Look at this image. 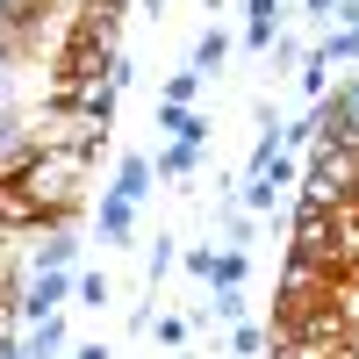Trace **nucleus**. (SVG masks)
<instances>
[{"instance_id":"nucleus-15","label":"nucleus","mask_w":359,"mask_h":359,"mask_svg":"<svg viewBox=\"0 0 359 359\" xmlns=\"http://www.w3.org/2000/svg\"><path fill=\"white\" fill-rule=\"evenodd\" d=\"M194 94H201V72H172V79H165V94H158V101H172V108H187Z\"/></svg>"},{"instance_id":"nucleus-2","label":"nucleus","mask_w":359,"mask_h":359,"mask_svg":"<svg viewBox=\"0 0 359 359\" xmlns=\"http://www.w3.org/2000/svg\"><path fill=\"white\" fill-rule=\"evenodd\" d=\"M345 302V280L338 273H323V266L309 259H287L280 266V287H273V331H287V323H302L316 309H338Z\"/></svg>"},{"instance_id":"nucleus-10","label":"nucleus","mask_w":359,"mask_h":359,"mask_svg":"<svg viewBox=\"0 0 359 359\" xmlns=\"http://www.w3.org/2000/svg\"><path fill=\"white\" fill-rule=\"evenodd\" d=\"M144 187H151V158H123V172H115V187H108V194H123V201H137Z\"/></svg>"},{"instance_id":"nucleus-14","label":"nucleus","mask_w":359,"mask_h":359,"mask_svg":"<svg viewBox=\"0 0 359 359\" xmlns=\"http://www.w3.org/2000/svg\"><path fill=\"white\" fill-rule=\"evenodd\" d=\"M294 79H302V94L316 101L323 86H331V65H323V50H309V57H302V72H294Z\"/></svg>"},{"instance_id":"nucleus-18","label":"nucleus","mask_w":359,"mask_h":359,"mask_svg":"<svg viewBox=\"0 0 359 359\" xmlns=\"http://www.w3.org/2000/svg\"><path fill=\"white\" fill-rule=\"evenodd\" d=\"M151 331H158V345H180L187 338V316H151Z\"/></svg>"},{"instance_id":"nucleus-1","label":"nucleus","mask_w":359,"mask_h":359,"mask_svg":"<svg viewBox=\"0 0 359 359\" xmlns=\"http://www.w3.org/2000/svg\"><path fill=\"white\" fill-rule=\"evenodd\" d=\"M86 172H94L86 151H29L8 180L36 201V216H43L50 230H65V223L79 216V201H86Z\"/></svg>"},{"instance_id":"nucleus-20","label":"nucleus","mask_w":359,"mask_h":359,"mask_svg":"<svg viewBox=\"0 0 359 359\" xmlns=\"http://www.w3.org/2000/svg\"><path fill=\"white\" fill-rule=\"evenodd\" d=\"M72 359H108V352H101V345H79V352H72Z\"/></svg>"},{"instance_id":"nucleus-12","label":"nucleus","mask_w":359,"mask_h":359,"mask_svg":"<svg viewBox=\"0 0 359 359\" xmlns=\"http://www.w3.org/2000/svg\"><path fill=\"white\" fill-rule=\"evenodd\" d=\"M223 57H230V36H223V29H208V36L194 43V72H223Z\"/></svg>"},{"instance_id":"nucleus-5","label":"nucleus","mask_w":359,"mask_h":359,"mask_svg":"<svg viewBox=\"0 0 359 359\" xmlns=\"http://www.w3.org/2000/svg\"><path fill=\"white\" fill-rule=\"evenodd\" d=\"M280 22H287V8H280V0H252V15H245V50H273Z\"/></svg>"},{"instance_id":"nucleus-19","label":"nucleus","mask_w":359,"mask_h":359,"mask_svg":"<svg viewBox=\"0 0 359 359\" xmlns=\"http://www.w3.org/2000/svg\"><path fill=\"white\" fill-rule=\"evenodd\" d=\"M331 22L338 29H359V0H331Z\"/></svg>"},{"instance_id":"nucleus-9","label":"nucleus","mask_w":359,"mask_h":359,"mask_svg":"<svg viewBox=\"0 0 359 359\" xmlns=\"http://www.w3.org/2000/svg\"><path fill=\"white\" fill-rule=\"evenodd\" d=\"M237 280H245V252L223 245L216 259H208V287H237Z\"/></svg>"},{"instance_id":"nucleus-16","label":"nucleus","mask_w":359,"mask_h":359,"mask_svg":"<svg viewBox=\"0 0 359 359\" xmlns=\"http://www.w3.org/2000/svg\"><path fill=\"white\" fill-rule=\"evenodd\" d=\"M230 352H237V359H259V352H266V331H259V323H237V331H230Z\"/></svg>"},{"instance_id":"nucleus-3","label":"nucleus","mask_w":359,"mask_h":359,"mask_svg":"<svg viewBox=\"0 0 359 359\" xmlns=\"http://www.w3.org/2000/svg\"><path fill=\"white\" fill-rule=\"evenodd\" d=\"M287 259H309L331 273V208H294V223H287Z\"/></svg>"},{"instance_id":"nucleus-13","label":"nucleus","mask_w":359,"mask_h":359,"mask_svg":"<svg viewBox=\"0 0 359 359\" xmlns=\"http://www.w3.org/2000/svg\"><path fill=\"white\" fill-rule=\"evenodd\" d=\"M194 165H201V151H194V144H165V151H158V172H165V180H187Z\"/></svg>"},{"instance_id":"nucleus-8","label":"nucleus","mask_w":359,"mask_h":359,"mask_svg":"<svg viewBox=\"0 0 359 359\" xmlns=\"http://www.w3.org/2000/svg\"><path fill=\"white\" fill-rule=\"evenodd\" d=\"M130 208H137V201H123V194L101 201V237H108V245H130Z\"/></svg>"},{"instance_id":"nucleus-6","label":"nucleus","mask_w":359,"mask_h":359,"mask_svg":"<svg viewBox=\"0 0 359 359\" xmlns=\"http://www.w3.org/2000/svg\"><path fill=\"white\" fill-rule=\"evenodd\" d=\"M158 130H165L172 144H194V151L208 144V123H201L194 108H172V101H158Z\"/></svg>"},{"instance_id":"nucleus-7","label":"nucleus","mask_w":359,"mask_h":359,"mask_svg":"<svg viewBox=\"0 0 359 359\" xmlns=\"http://www.w3.org/2000/svg\"><path fill=\"white\" fill-rule=\"evenodd\" d=\"M65 352V316H43V323H29V338H22V359H57Z\"/></svg>"},{"instance_id":"nucleus-21","label":"nucleus","mask_w":359,"mask_h":359,"mask_svg":"<svg viewBox=\"0 0 359 359\" xmlns=\"http://www.w3.org/2000/svg\"><path fill=\"white\" fill-rule=\"evenodd\" d=\"M79 8H115V15H123V0H79Z\"/></svg>"},{"instance_id":"nucleus-4","label":"nucleus","mask_w":359,"mask_h":359,"mask_svg":"<svg viewBox=\"0 0 359 359\" xmlns=\"http://www.w3.org/2000/svg\"><path fill=\"white\" fill-rule=\"evenodd\" d=\"M65 287H72V280H65V266H36V280L22 287V316H29V323L57 316V302H65Z\"/></svg>"},{"instance_id":"nucleus-17","label":"nucleus","mask_w":359,"mask_h":359,"mask_svg":"<svg viewBox=\"0 0 359 359\" xmlns=\"http://www.w3.org/2000/svg\"><path fill=\"white\" fill-rule=\"evenodd\" d=\"M79 302H86V309H108V280L86 273V280H79Z\"/></svg>"},{"instance_id":"nucleus-11","label":"nucleus","mask_w":359,"mask_h":359,"mask_svg":"<svg viewBox=\"0 0 359 359\" xmlns=\"http://www.w3.org/2000/svg\"><path fill=\"white\" fill-rule=\"evenodd\" d=\"M323 65H359V29H331L323 36Z\"/></svg>"}]
</instances>
